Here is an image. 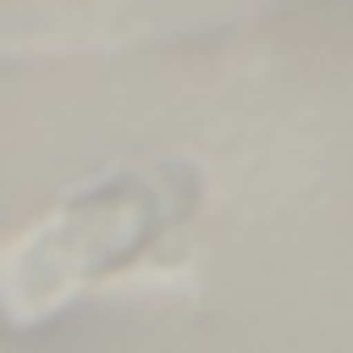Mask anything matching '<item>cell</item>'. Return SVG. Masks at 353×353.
<instances>
[{"mask_svg": "<svg viewBox=\"0 0 353 353\" xmlns=\"http://www.w3.org/2000/svg\"><path fill=\"white\" fill-rule=\"evenodd\" d=\"M199 204L193 165H127L77 193H66L50 215L22 226L0 248V309L11 320H44L66 309L83 287L127 270L154 248L171 226H182Z\"/></svg>", "mask_w": 353, "mask_h": 353, "instance_id": "obj_1", "label": "cell"}]
</instances>
